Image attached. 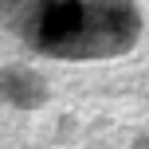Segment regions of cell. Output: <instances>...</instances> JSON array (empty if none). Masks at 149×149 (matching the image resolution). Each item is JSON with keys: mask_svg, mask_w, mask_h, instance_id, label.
Returning a JSON list of instances; mask_svg holds the SVG:
<instances>
[{"mask_svg": "<svg viewBox=\"0 0 149 149\" xmlns=\"http://www.w3.org/2000/svg\"><path fill=\"white\" fill-rule=\"evenodd\" d=\"M4 24L55 59H106L134 47L141 20L130 0H0Z\"/></svg>", "mask_w": 149, "mask_h": 149, "instance_id": "1", "label": "cell"}]
</instances>
